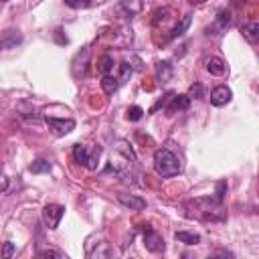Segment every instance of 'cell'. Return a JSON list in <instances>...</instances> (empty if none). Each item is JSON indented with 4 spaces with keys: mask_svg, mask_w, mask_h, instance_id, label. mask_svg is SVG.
<instances>
[{
    "mask_svg": "<svg viewBox=\"0 0 259 259\" xmlns=\"http://www.w3.org/2000/svg\"><path fill=\"white\" fill-rule=\"evenodd\" d=\"M241 33L245 37L247 43H251V45H255V43L259 41V23L257 20H251V23H245L241 27Z\"/></svg>",
    "mask_w": 259,
    "mask_h": 259,
    "instance_id": "10",
    "label": "cell"
},
{
    "mask_svg": "<svg viewBox=\"0 0 259 259\" xmlns=\"http://www.w3.org/2000/svg\"><path fill=\"white\" fill-rule=\"evenodd\" d=\"M156 79L160 83H166L172 79V65L168 61H158L156 63Z\"/></svg>",
    "mask_w": 259,
    "mask_h": 259,
    "instance_id": "14",
    "label": "cell"
},
{
    "mask_svg": "<svg viewBox=\"0 0 259 259\" xmlns=\"http://www.w3.org/2000/svg\"><path fill=\"white\" fill-rule=\"evenodd\" d=\"M65 4H67L69 8H87L89 6V0H65Z\"/></svg>",
    "mask_w": 259,
    "mask_h": 259,
    "instance_id": "26",
    "label": "cell"
},
{
    "mask_svg": "<svg viewBox=\"0 0 259 259\" xmlns=\"http://www.w3.org/2000/svg\"><path fill=\"white\" fill-rule=\"evenodd\" d=\"M190 14H184L182 18H180V23L172 29L170 33H168V37H166V41H174V39H178V37H182L186 31H188V27H190Z\"/></svg>",
    "mask_w": 259,
    "mask_h": 259,
    "instance_id": "11",
    "label": "cell"
},
{
    "mask_svg": "<svg viewBox=\"0 0 259 259\" xmlns=\"http://www.w3.org/2000/svg\"><path fill=\"white\" fill-rule=\"evenodd\" d=\"M132 71H134V69H132V65H130L128 61L120 63V77H118V81H120V83H124L130 75H132Z\"/></svg>",
    "mask_w": 259,
    "mask_h": 259,
    "instance_id": "22",
    "label": "cell"
},
{
    "mask_svg": "<svg viewBox=\"0 0 259 259\" xmlns=\"http://www.w3.org/2000/svg\"><path fill=\"white\" fill-rule=\"evenodd\" d=\"M203 95H205V89H203V85H201V83L190 85V91H188V97H190V99H194V97L201 99Z\"/></svg>",
    "mask_w": 259,
    "mask_h": 259,
    "instance_id": "24",
    "label": "cell"
},
{
    "mask_svg": "<svg viewBox=\"0 0 259 259\" xmlns=\"http://www.w3.org/2000/svg\"><path fill=\"white\" fill-rule=\"evenodd\" d=\"M39 257H57V259H63L65 255L61 251H53V249H47V251H39Z\"/></svg>",
    "mask_w": 259,
    "mask_h": 259,
    "instance_id": "27",
    "label": "cell"
},
{
    "mask_svg": "<svg viewBox=\"0 0 259 259\" xmlns=\"http://www.w3.org/2000/svg\"><path fill=\"white\" fill-rule=\"evenodd\" d=\"M118 203L122 205V207H126V209H130V211H142V209H146V201L144 199H140V197H136V194H118Z\"/></svg>",
    "mask_w": 259,
    "mask_h": 259,
    "instance_id": "7",
    "label": "cell"
},
{
    "mask_svg": "<svg viewBox=\"0 0 259 259\" xmlns=\"http://www.w3.org/2000/svg\"><path fill=\"white\" fill-rule=\"evenodd\" d=\"M229 25H231V12L229 10H219L217 20H215L213 27L207 29V35H215V31H225Z\"/></svg>",
    "mask_w": 259,
    "mask_h": 259,
    "instance_id": "9",
    "label": "cell"
},
{
    "mask_svg": "<svg viewBox=\"0 0 259 259\" xmlns=\"http://www.w3.org/2000/svg\"><path fill=\"white\" fill-rule=\"evenodd\" d=\"M225 194H227V182H225V180H219V182H217V190H215V201L223 203Z\"/></svg>",
    "mask_w": 259,
    "mask_h": 259,
    "instance_id": "23",
    "label": "cell"
},
{
    "mask_svg": "<svg viewBox=\"0 0 259 259\" xmlns=\"http://www.w3.org/2000/svg\"><path fill=\"white\" fill-rule=\"evenodd\" d=\"M168 14H170V8H158V10H154V18H152V23H154V25H158L160 20H166V18H168Z\"/></svg>",
    "mask_w": 259,
    "mask_h": 259,
    "instance_id": "25",
    "label": "cell"
},
{
    "mask_svg": "<svg viewBox=\"0 0 259 259\" xmlns=\"http://www.w3.org/2000/svg\"><path fill=\"white\" fill-rule=\"evenodd\" d=\"M29 170L33 172V174H43V172H49V170H51V162L39 158V160H35V162L29 166Z\"/></svg>",
    "mask_w": 259,
    "mask_h": 259,
    "instance_id": "20",
    "label": "cell"
},
{
    "mask_svg": "<svg viewBox=\"0 0 259 259\" xmlns=\"http://www.w3.org/2000/svg\"><path fill=\"white\" fill-rule=\"evenodd\" d=\"M142 0H120V8L128 14V16H134L142 10Z\"/></svg>",
    "mask_w": 259,
    "mask_h": 259,
    "instance_id": "17",
    "label": "cell"
},
{
    "mask_svg": "<svg viewBox=\"0 0 259 259\" xmlns=\"http://www.w3.org/2000/svg\"><path fill=\"white\" fill-rule=\"evenodd\" d=\"M45 124L49 126V130L55 134V136H67V134H71L73 130H75V120H71V118H51V116H45Z\"/></svg>",
    "mask_w": 259,
    "mask_h": 259,
    "instance_id": "3",
    "label": "cell"
},
{
    "mask_svg": "<svg viewBox=\"0 0 259 259\" xmlns=\"http://www.w3.org/2000/svg\"><path fill=\"white\" fill-rule=\"evenodd\" d=\"M14 255V243H4V247H2V257H12Z\"/></svg>",
    "mask_w": 259,
    "mask_h": 259,
    "instance_id": "28",
    "label": "cell"
},
{
    "mask_svg": "<svg viewBox=\"0 0 259 259\" xmlns=\"http://www.w3.org/2000/svg\"><path fill=\"white\" fill-rule=\"evenodd\" d=\"M116 150H118L120 154H124V158H126L128 162H136V152H134V148H132V144H130V142L118 140V142H116Z\"/></svg>",
    "mask_w": 259,
    "mask_h": 259,
    "instance_id": "16",
    "label": "cell"
},
{
    "mask_svg": "<svg viewBox=\"0 0 259 259\" xmlns=\"http://www.w3.org/2000/svg\"><path fill=\"white\" fill-rule=\"evenodd\" d=\"M0 2H6V0H0Z\"/></svg>",
    "mask_w": 259,
    "mask_h": 259,
    "instance_id": "31",
    "label": "cell"
},
{
    "mask_svg": "<svg viewBox=\"0 0 259 259\" xmlns=\"http://www.w3.org/2000/svg\"><path fill=\"white\" fill-rule=\"evenodd\" d=\"M154 170L158 172V176L162 178H170L176 176L180 172V160L176 158L174 152H170L168 148H158L154 152Z\"/></svg>",
    "mask_w": 259,
    "mask_h": 259,
    "instance_id": "1",
    "label": "cell"
},
{
    "mask_svg": "<svg viewBox=\"0 0 259 259\" xmlns=\"http://www.w3.org/2000/svg\"><path fill=\"white\" fill-rule=\"evenodd\" d=\"M190 105V97L188 95H172L170 97V105H168V114H174L176 110H188Z\"/></svg>",
    "mask_w": 259,
    "mask_h": 259,
    "instance_id": "12",
    "label": "cell"
},
{
    "mask_svg": "<svg viewBox=\"0 0 259 259\" xmlns=\"http://www.w3.org/2000/svg\"><path fill=\"white\" fill-rule=\"evenodd\" d=\"M207 71H209L211 75H225V73H227V65H225V61L219 59V57H211V59L207 61Z\"/></svg>",
    "mask_w": 259,
    "mask_h": 259,
    "instance_id": "13",
    "label": "cell"
},
{
    "mask_svg": "<svg viewBox=\"0 0 259 259\" xmlns=\"http://www.w3.org/2000/svg\"><path fill=\"white\" fill-rule=\"evenodd\" d=\"M8 190V178L4 174H0V192H6Z\"/></svg>",
    "mask_w": 259,
    "mask_h": 259,
    "instance_id": "29",
    "label": "cell"
},
{
    "mask_svg": "<svg viewBox=\"0 0 259 259\" xmlns=\"http://www.w3.org/2000/svg\"><path fill=\"white\" fill-rule=\"evenodd\" d=\"M55 37H57V43H61V45H67V37H61V29L55 31Z\"/></svg>",
    "mask_w": 259,
    "mask_h": 259,
    "instance_id": "30",
    "label": "cell"
},
{
    "mask_svg": "<svg viewBox=\"0 0 259 259\" xmlns=\"http://www.w3.org/2000/svg\"><path fill=\"white\" fill-rule=\"evenodd\" d=\"M99 156H101V148L99 146H85V144H75L73 146V158H75V162L83 164L85 168H89V170L97 168Z\"/></svg>",
    "mask_w": 259,
    "mask_h": 259,
    "instance_id": "2",
    "label": "cell"
},
{
    "mask_svg": "<svg viewBox=\"0 0 259 259\" xmlns=\"http://www.w3.org/2000/svg\"><path fill=\"white\" fill-rule=\"evenodd\" d=\"M118 87H120L118 77H114L112 73H110V75H103V79H101V89H103L105 95H114V93L118 91Z\"/></svg>",
    "mask_w": 259,
    "mask_h": 259,
    "instance_id": "15",
    "label": "cell"
},
{
    "mask_svg": "<svg viewBox=\"0 0 259 259\" xmlns=\"http://www.w3.org/2000/svg\"><path fill=\"white\" fill-rule=\"evenodd\" d=\"M231 97H233V91L227 87V85H219V87H215V89L211 91V103H213L215 107L227 105V103L231 101Z\"/></svg>",
    "mask_w": 259,
    "mask_h": 259,
    "instance_id": "6",
    "label": "cell"
},
{
    "mask_svg": "<svg viewBox=\"0 0 259 259\" xmlns=\"http://www.w3.org/2000/svg\"><path fill=\"white\" fill-rule=\"evenodd\" d=\"M114 57L112 55H103L101 59H99V63H97V71L101 73V75H110L112 71H114Z\"/></svg>",
    "mask_w": 259,
    "mask_h": 259,
    "instance_id": "18",
    "label": "cell"
},
{
    "mask_svg": "<svg viewBox=\"0 0 259 259\" xmlns=\"http://www.w3.org/2000/svg\"><path fill=\"white\" fill-rule=\"evenodd\" d=\"M142 231H144V245L148 251L152 253H162L164 251V239L150 227V225H142Z\"/></svg>",
    "mask_w": 259,
    "mask_h": 259,
    "instance_id": "4",
    "label": "cell"
},
{
    "mask_svg": "<svg viewBox=\"0 0 259 259\" xmlns=\"http://www.w3.org/2000/svg\"><path fill=\"white\" fill-rule=\"evenodd\" d=\"M176 241L184 243V245H197L201 243V237L197 233H188V231H178L176 233Z\"/></svg>",
    "mask_w": 259,
    "mask_h": 259,
    "instance_id": "19",
    "label": "cell"
},
{
    "mask_svg": "<svg viewBox=\"0 0 259 259\" xmlns=\"http://www.w3.org/2000/svg\"><path fill=\"white\" fill-rule=\"evenodd\" d=\"M63 215H65V207H63V205L51 203V205H47L45 209H43V219H45V225H47L49 229H57V227H59Z\"/></svg>",
    "mask_w": 259,
    "mask_h": 259,
    "instance_id": "5",
    "label": "cell"
},
{
    "mask_svg": "<svg viewBox=\"0 0 259 259\" xmlns=\"http://www.w3.org/2000/svg\"><path fill=\"white\" fill-rule=\"evenodd\" d=\"M142 116H144V110H142L140 105L128 107V112H126V118H128L130 122H138V120H142Z\"/></svg>",
    "mask_w": 259,
    "mask_h": 259,
    "instance_id": "21",
    "label": "cell"
},
{
    "mask_svg": "<svg viewBox=\"0 0 259 259\" xmlns=\"http://www.w3.org/2000/svg\"><path fill=\"white\" fill-rule=\"evenodd\" d=\"M20 43H23V35L14 29H10L2 35V39H0V49H14L16 45H20Z\"/></svg>",
    "mask_w": 259,
    "mask_h": 259,
    "instance_id": "8",
    "label": "cell"
}]
</instances>
